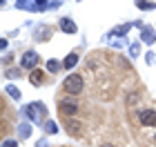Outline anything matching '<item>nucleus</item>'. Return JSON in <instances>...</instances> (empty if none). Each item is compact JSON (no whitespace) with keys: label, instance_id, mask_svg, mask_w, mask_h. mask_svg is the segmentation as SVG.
Instances as JSON below:
<instances>
[{"label":"nucleus","instance_id":"1","mask_svg":"<svg viewBox=\"0 0 156 147\" xmlns=\"http://www.w3.org/2000/svg\"><path fill=\"white\" fill-rule=\"evenodd\" d=\"M25 114H27V118H29V121L42 123V121H45L47 109H45V105H42V103H31V105H27V107H25Z\"/></svg>","mask_w":156,"mask_h":147},{"label":"nucleus","instance_id":"2","mask_svg":"<svg viewBox=\"0 0 156 147\" xmlns=\"http://www.w3.org/2000/svg\"><path fill=\"white\" fill-rule=\"evenodd\" d=\"M83 87H85V80H83V76H78V74H72L69 78L65 80V92L69 94H80L83 92Z\"/></svg>","mask_w":156,"mask_h":147},{"label":"nucleus","instance_id":"3","mask_svg":"<svg viewBox=\"0 0 156 147\" xmlns=\"http://www.w3.org/2000/svg\"><path fill=\"white\" fill-rule=\"evenodd\" d=\"M62 125H65V129H67V134H72V136H83V123L80 121H76V118H62Z\"/></svg>","mask_w":156,"mask_h":147},{"label":"nucleus","instance_id":"4","mask_svg":"<svg viewBox=\"0 0 156 147\" xmlns=\"http://www.w3.org/2000/svg\"><path fill=\"white\" fill-rule=\"evenodd\" d=\"M76 109H78L76 103H72V100H60V105H58V111H60L62 118H74Z\"/></svg>","mask_w":156,"mask_h":147},{"label":"nucleus","instance_id":"5","mask_svg":"<svg viewBox=\"0 0 156 147\" xmlns=\"http://www.w3.org/2000/svg\"><path fill=\"white\" fill-rule=\"evenodd\" d=\"M138 121L140 125H145V127H152V125H156V111L154 109H145L138 114Z\"/></svg>","mask_w":156,"mask_h":147},{"label":"nucleus","instance_id":"6","mask_svg":"<svg viewBox=\"0 0 156 147\" xmlns=\"http://www.w3.org/2000/svg\"><path fill=\"white\" fill-rule=\"evenodd\" d=\"M36 65H38V54L27 51V54L23 56V67H25V69H34Z\"/></svg>","mask_w":156,"mask_h":147},{"label":"nucleus","instance_id":"7","mask_svg":"<svg viewBox=\"0 0 156 147\" xmlns=\"http://www.w3.org/2000/svg\"><path fill=\"white\" fill-rule=\"evenodd\" d=\"M60 29L65 31V33H76V25H74V20L62 18V20H60Z\"/></svg>","mask_w":156,"mask_h":147},{"label":"nucleus","instance_id":"8","mask_svg":"<svg viewBox=\"0 0 156 147\" xmlns=\"http://www.w3.org/2000/svg\"><path fill=\"white\" fill-rule=\"evenodd\" d=\"M140 38H143V43L152 45L154 43V31L150 29V27H143V29H140Z\"/></svg>","mask_w":156,"mask_h":147},{"label":"nucleus","instance_id":"9","mask_svg":"<svg viewBox=\"0 0 156 147\" xmlns=\"http://www.w3.org/2000/svg\"><path fill=\"white\" fill-rule=\"evenodd\" d=\"M29 82H31V85H42V82H45V74H42V72H31Z\"/></svg>","mask_w":156,"mask_h":147},{"label":"nucleus","instance_id":"10","mask_svg":"<svg viewBox=\"0 0 156 147\" xmlns=\"http://www.w3.org/2000/svg\"><path fill=\"white\" fill-rule=\"evenodd\" d=\"M76 62H78V56H76V54H69L67 58H65V62H62V65H65V67L69 69V67H74Z\"/></svg>","mask_w":156,"mask_h":147},{"label":"nucleus","instance_id":"11","mask_svg":"<svg viewBox=\"0 0 156 147\" xmlns=\"http://www.w3.org/2000/svg\"><path fill=\"white\" fill-rule=\"evenodd\" d=\"M49 36H51V29H49V27H42V29L36 33V38H38V40H45V38H49Z\"/></svg>","mask_w":156,"mask_h":147},{"label":"nucleus","instance_id":"12","mask_svg":"<svg viewBox=\"0 0 156 147\" xmlns=\"http://www.w3.org/2000/svg\"><path fill=\"white\" fill-rule=\"evenodd\" d=\"M7 94H9L13 100H18V98H20V89H18V87H13V85H9V87H7Z\"/></svg>","mask_w":156,"mask_h":147},{"label":"nucleus","instance_id":"13","mask_svg":"<svg viewBox=\"0 0 156 147\" xmlns=\"http://www.w3.org/2000/svg\"><path fill=\"white\" fill-rule=\"evenodd\" d=\"M56 129H58V125H56V123H51V121L45 123V131H47V134H56Z\"/></svg>","mask_w":156,"mask_h":147},{"label":"nucleus","instance_id":"14","mask_svg":"<svg viewBox=\"0 0 156 147\" xmlns=\"http://www.w3.org/2000/svg\"><path fill=\"white\" fill-rule=\"evenodd\" d=\"M29 125H20V127H18V134H20V138H27V136H29Z\"/></svg>","mask_w":156,"mask_h":147},{"label":"nucleus","instance_id":"15","mask_svg":"<svg viewBox=\"0 0 156 147\" xmlns=\"http://www.w3.org/2000/svg\"><path fill=\"white\" fill-rule=\"evenodd\" d=\"M47 69H49V72H51V74H56V72H58V69H60V65H58V62H56V60H49V62H47Z\"/></svg>","mask_w":156,"mask_h":147},{"label":"nucleus","instance_id":"16","mask_svg":"<svg viewBox=\"0 0 156 147\" xmlns=\"http://www.w3.org/2000/svg\"><path fill=\"white\" fill-rule=\"evenodd\" d=\"M136 7H140V9H154L156 2H136Z\"/></svg>","mask_w":156,"mask_h":147},{"label":"nucleus","instance_id":"17","mask_svg":"<svg viewBox=\"0 0 156 147\" xmlns=\"http://www.w3.org/2000/svg\"><path fill=\"white\" fill-rule=\"evenodd\" d=\"M127 29H129V25H123V27H116V29H114V33H116V36H118V33H123V36H125V33H127Z\"/></svg>","mask_w":156,"mask_h":147},{"label":"nucleus","instance_id":"18","mask_svg":"<svg viewBox=\"0 0 156 147\" xmlns=\"http://www.w3.org/2000/svg\"><path fill=\"white\" fill-rule=\"evenodd\" d=\"M129 51H132V56H138V54H140V45H138V43H134Z\"/></svg>","mask_w":156,"mask_h":147},{"label":"nucleus","instance_id":"19","mask_svg":"<svg viewBox=\"0 0 156 147\" xmlns=\"http://www.w3.org/2000/svg\"><path fill=\"white\" fill-rule=\"evenodd\" d=\"M2 147H18V143H16V141H5Z\"/></svg>","mask_w":156,"mask_h":147},{"label":"nucleus","instance_id":"20","mask_svg":"<svg viewBox=\"0 0 156 147\" xmlns=\"http://www.w3.org/2000/svg\"><path fill=\"white\" fill-rule=\"evenodd\" d=\"M154 60H156V56H154V54L150 51V54H147V62H150V65H152V62H154Z\"/></svg>","mask_w":156,"mask_h":147},{"label":"nucleus","instance_id":"21","mask_svg":"<svg viewBox=\"0 0 156 147\" xmlns=\"http://www.w3.org/2000/svg\"><path fill=\"white\" fill-rule=\"evenodd\" d=\"M20 72H18V69H9V72H7V76H18Z\"/></svg>","mask_w":156,"mask_h":147},{"label":"nucleus","instance_id":"22","mask_svg":"<svg viewBox=\"0 0 156 147\" xmlns=\"http://www.w3.org/2000/svg\"><path fill=\"white\" fill-rule=\"evenodd\" d=\"M101 147H112V145H101Z\"/></svg>","mask_w":156,"mask_h":147}]
</instances>
